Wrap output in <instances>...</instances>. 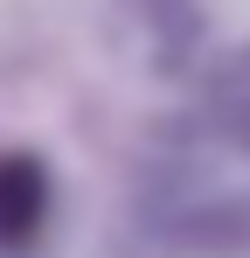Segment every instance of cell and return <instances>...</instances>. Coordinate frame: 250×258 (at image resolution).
<instances>
[{"instance_id":"cell-1","label":"cell","mask_w":250,"mask_h":258,"mask_svg":"<svg viewBox=\"0 0 250 258\" xmlns=\"http://www.w3.org/2000/svg\"><path fill=\"white\" fill-rule=\"evenodd\" d=\"M49 216V174L28 154H0V244H28Z\"/></svg>"}]
</instances>
